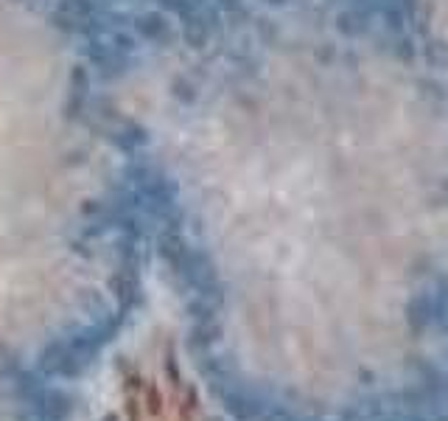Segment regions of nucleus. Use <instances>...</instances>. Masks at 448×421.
<instances>
[{
    "label": "nucleus",
    "mask_w": 448,
    "mask_h": 421,
    "mask_svg": "<svg viewBox=\"0 0 448 421\" xmlns=\"http://www.w3.org/2000/svg\"><path fill=\"white\" fill-rule=\"evenodd\" d=\"M297 421H314V419H297Z\"/></svg>",
    "instance_id": "6e6552de"
},
{
    "label": "nucleus",
    "mask_w": 448,
    "mask_h": 421,
    "mask_svg": "<svg viewBox=\"0 0 448 421\" xmlns=\"http://www.w3.org/2000/svg\"><path fill=\"white\" fill-rule=\"evenodd\" d=\"M261 421H297V416H294L292 410L280 407V405H272V407H267V410H264Z\"/></svg>",
    "instance_id": "39448f33"
},
{
    "label": "nucleus",
    "mask_w": 448,
    "mask_h": 421,
    "mask_svg": "<svg viewBox=\"0 0 448 421\" xmlns=\"http://www.w3.org/2000/svg\"><path fill=\"white\" fill-rule=\"evenodd\" d=\"M90 368V360L82 357L68 337L48 340L37 354V371L45 379H79Z\"/></svg>",
    "instance_id": "f257e3e1"
},
{
    "label": "nucleus",
    "mask_w": 448,
    "mask_h": 421,
    "mask_svg": "<svg viewBox=\"0 0 448 421\" xmlns=\"http://www.w3.org/2000/svg\"><path fill=\"white\" fill-rule=\"evenodd\" d=\"M222 340V326L216 321H196V326L191 328V348L193 351H208L210 345H216Z\"/></svg>",
    "instance_id": "20e7f679"
},
{
    "label": "nucleus",
    "mask_w": 448,
    "mask_h": 421,
    "mask_svg": "<svg viewBox=\"0 0 448 421\" xmlns=\"http://www.w3.org/2000/svg\"><path fill=\"white\" fill-rule=\"evenodd\" d=\"M403 421H448L446 416H423V413H403Z\"/></svg>",
    "instance_id": "423d86ee"
},
{
    "label": "nucleus",
    "mask_w": 448,
    "mask_h": 421,
    "mask_svg": "<svg viewBox=\"0 0 448 421\" xmlns=\"http://www.w3.org/2000/svg\"><path fill=\"white\" fill-rule=\"evenodd\" d=\"M443 399H446V405H448V379H446V390H443Z\"/></svg>",
    "instance_id": "0eeeda50"
},
{
    "label": "nucleus",
    "mask_w": 448,
    "mask_h": 421,
    "mask_svg": "<svg viewBox=\"0 0 448 421\" xmlns=\"http://www.w3.org/2000/svg\"><path fill=\"white\" fill-rule=\"evenodd\" d=\"M406 323L415 334H423L426 328L434 323V315H432V301H429V292L420 289L415 292L409 301H406Z\"/></svg>",
    "instance_id": "7ed1b4c3"
},
{
    "label": "nucleus",
    "mask_w": 448,
    "mask_h": 421,
    "mask_svg": "<svg viewBox=\"0 0 448 421\" xmlns=\"http://www.w3.org/2000/svg\"><path fill=\"white\" fill-rule=\"evenodd\" d=\"M213 396L222 402V407L233 416L235 421H255L264 416V399L255 393V390H250L247 385H241L238 379H233V382H227L222 388H216L213 390Z\"/></svg>",
    "instance_id": "f03ea898"
}]
</instances>
